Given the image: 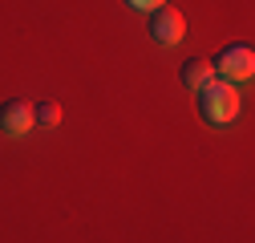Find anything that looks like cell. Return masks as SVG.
Returning a JSON list of instances; mask_svg holds the SVG:
<instances>
[{
    "label": "cell",
    "instance_id": "1",
    "mask_svg": "<svg viewBox=\"0 0 255 243\" xmlns=\"http://www.w3.org/2000/svg\"><path fill=\"white\" fill-rule=\"evenodd\" d=\"M199 110H203V118L211 122V126H231V122L239 118V89L231 81L215 77L211 85L199 89Z\"/></svg>",
    "mask_w": 255,
    "mask_h": 243
},
{
    "label": "cell",
    "instance_id": "2",
    "mask_svg": "<svg viewBox=\"0 0 255 243\" xmlns=\"http://www.w3.org/2000/svg\"><path fill=\"white\" fill-rule=\"evenodd\" d=\"M215 77H223V81H231V85H239V81H251V73H255V49L251 45H227L215 61Z\"/></svg>",
    "mask_w": 255,
    "mask_h": 243
},
{
    "label": "cell",
    "instance_id": "3",
    "mask_svg": "<svg viewBox=\"0 0 255 243\" xmlns=\"http://www.w3.org/2000/svg\"><path fill=\"white\" fill-rule=\"evenodd\" d=\"M150 37L158 41V45H178L182 37H186V16L174 8V4H158V8H150Z\"/></svg>",
    "mask_w": 255,
    "mask_h": 243
},
{
    "label": "cell",
    "instance_id": "4",
    "mask_svg": "<svg viewBox=\"0 0 255 243\" xmlns=\"http://www.w3.org/2000/svg\"><path fill=\"white\" fill-rule=\"evenodd\" d=\"M28 130H33V106L12 98L0 106V134H8V138H24Z\"/></svg>",
    "mask_w": 255,
    "mask_h": 243
},
{
    "label": "cell",
    "instance_id": "5",
    "mask_svg": "<svg viewBox=\"0 0 255 243\" xmlns=\"http://www.w3.org/2000/svg\"><path fill=\"white\" fill-rule=\"evenodd\" d=\"M178 77H182V85H186V89H195V94H199L203 85H211V81H215V65H211L207 57H190L186 65L178 69Z\"/></svg>",
    "mask_w": 255,
    "mask_h": 243
},
{
    "label": "cell",
    "instance_id": "6",
    "mask_svg": "<svg viewBox=\"0 0 255 243\" xmlns=\"http://www.w3.org/2000/svg\"><path fill=\"white\" fill-rule=\"evenodd\" d=\"M61 122V106L53 102V98H45V102H37L33 106V126H41V130H53Z\"/></svg>",
    "mask_w": 255,
    "mask_h": 243
},
{
    "label": "cell",
    "instance_id": "7",
    "mask_svg": "<svg viewBox=\"0 0 255 243\" xmlns=\"http://www.w3.org/2000/svg\"><path fill=\"white\" fill-rule=\"evenodd\" d=\"M130 8H138V12H150V8H158V4H166V0H126Z\"/></svg>",
    "mask_w": 255,
    "mask_h": 243
}]
</instances>
